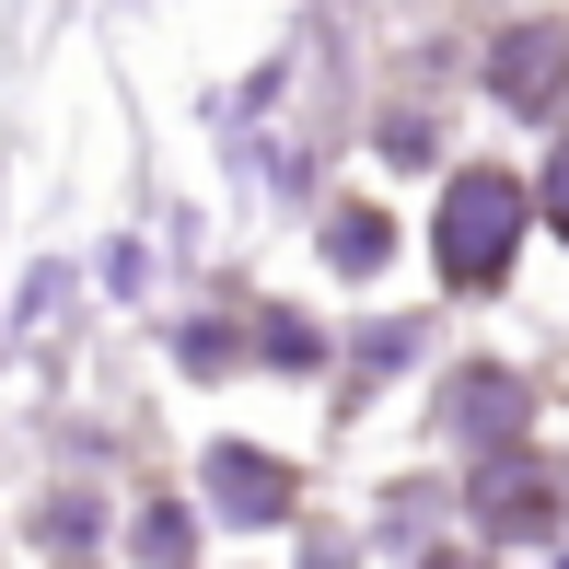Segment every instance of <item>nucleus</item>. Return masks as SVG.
Listing matches in <instances>:
<instances>
[{"instance_id":"nucleus-6","label":"nucleus","mask_w":569,"mask_h":569,"mask_svg":"<svg viewBox=\"0 0 569 569\" xmlns=\"http://www.w3.org/2000/svg\"><path fill=\"white\" fill-rule=\"evenodd\" d=\"M326 256H338V268H372V256H383V221H372V210H338V232H326Z\"/></svg>"},{"instance_id":"nucleus-8","label":"nucleus","mask_w":569,"mask_h":569,"mask_svg":"<svg viewBox=\"0 0 569 569\" xmlns=\"http://www.w3.org/2000/svg\"><path fill=\"white\" fill-rule=\"evenodd\" d=\"M430 569H488V558H430Z\"/></svg>"},{"instance_id":"nucleus-3","label":"nucleus","mask_w":569,"mask_h":569,"mask_svg":"<svg viewBox=\"0 0 569 569\" xmlns=\"http://www.w3.org/2000/svg\"><path fill=\"white\" fill-rule=\"evenodd\" d=\"M477 511H488V535H547L558 523V477L547 465H500V477L477 488Z\"/></svg>"},{"instance_id":"nucleus-2","label":"nucleus","mask_w":569,"mask_h":569,"mask_svg":"<svg viewBox=\"0 0 569 569\" xmlns=\"http://www.w3.org/2000/svg\"><path fill=\"white\" fill-rule=\"evenodd\" d=\"M558 82H569V36L558 23H511V36L488 47V93H500V106H558Z\"/></svg>"},{"instance_id":"nucleus-9","label":"nucleus","mask_w":569,"mask_h":569,"mask_svg":"<svg viewBox=\"0 0 569 569\" xmlns=\"http://www.w3.org/2000/svg\"><path fill=\"white\" fill-rule=\"evenodd\" d=\"M558 569H569V558H558Z\"/></svg>"},{"instance_id":"nucleus-1","label":"nucleus","mask_w":569,"mask_h":569,"mask_svg":"<svg viewBox=\"0 0 569 569\" xmlns=\"http://www.w3.org/2000/svg\"><path fill=\"white\" fill-rule=\"evenodd\" d=\"M511 244H523V187L511 174H453L442 187V279H500Z\"/></svg>"},{"instance_id":"nucleus-5","label":"nucleus","mask_w":569,"mask_h":569,"mask_svg":"<svg viewBox=\"0 0 569 569\" xmlns=\"http://www.w3.org/2000/svg\"><path fill=\"white\" fill-rule=\"evenodd\" d=\"M511 372H453V396H442V419L465 430V442H511Z\"/></svg>"},{"instance_id":"nucleus-7","label":"nucleus","mask_w":569,"mask_h":569,"mask_svg":"<svg viewBox=\"0 0 569 569\" xmlns=\"http://www.w3.org/2000/svg\"><path fill=\"white\" fill-rule=\"evenodd\" d=\"M547 221L569 232V140H558V163H547Z\"/></svg>"},{"instance_id":"nucleus-4","label":"nucleus","mask_w":569,"mask_h":569,"mask_svg":"<svg viewBox=\"0 0 569 569\" xmlns=\"http://www.w3.org/2000/svg\"><path fill=\"white\" fill-rule=\"evenodd\" d=\"M210 500H232V523H279V511H291V477H279L268 453H210Z\"/></svg>"}]
</instances>
